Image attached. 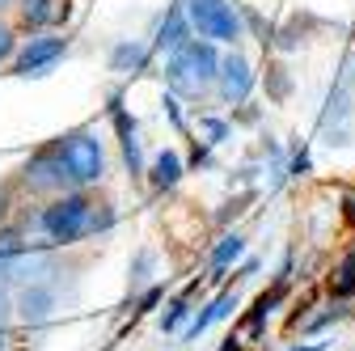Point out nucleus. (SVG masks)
Returning a JSON list of instances; mask_svg holds the SVG:
<instances>
[{
  "label": "nucleus",
  "instance_id": "1",
  "mask_svg": "<svg viewBox=\"0 0 355 351\" xmlns=\"http://www.w3.org/2000/svg\"><path fill=\"white\" fill-rule=\"evenodd\" d=\"M165 76L173 89L182 94H199L207 80L220 76V55H216V42L211 38H191L187 47H178L165 64Z\"/></svg>",
  "mask_w": 355,
  "mask_h": 351
},
{
  "label": "nucleus",
  "instance_id": "2",
  "mask_svg": "<svg viewBox=\"0 0 355 351\" xmlns=\"http://www.w3.org/2000/svg\"><path fill=\"white\" fill-rule=\"evenodd\" d=\"M89 212H94V203H89L85 195H64V199H55L47 212L38 216V225L55 246H72V241L89 237Z\"/></svg>",
  "mask_w": 355,
  "mask_h": 351
},
{
  "label": "nucleus",
  "instance_id": "3",
  "mask_svg": "<svg viewBox=\"0 0 355 351\" xmlns=\"http://www.w3.org/2000/svg\"><path fill=\"white\" fill-rule=\"evenodd\" d=\"M182 9H187L199 38H211V42H237L241 38V13L229 0H187Z\"/></svg>",
  "mask_w": 355,
  "mask_h": 351
},
{
  "label": "nucleus",
  "instance_id": "4",
  "mask_svg": "<svg viewBox=\"0 0 355 351\" xmlns=\"http://www.w3.org/2000/svg\"><path fill=\"white\" fill-rule=\"evenodd\" d=\"M60 157L72 173V182L89 187V182H102V173H106V153L98 144V136H89V131H76V136H68L60 144Z\"/></svg>",
  "mask_w": 355,
  "mask_h": 351
},
{
  "label": "nucleus",
  "instance_id": "5",
  "mask_svg": "<svg viewBox=\"0 0 355 351\" xmlns=\"http://www.w3.org/2000/svg\"><path fill=\"white\" fill-rule=\"evenodd\" d=\"M64 51H68V38H60V34H38V38L26 42V51L17 55L13 72L17 76H42V72H51L64 60Z\"/></svg>",
  "mask_w": 355,
  "mask_h": 351
},
{
  "label": "nucleus",
  "instance_id": "6",
  "mask_svg": "<svg viewBox=\"0 0 355 351\" xmlns=\"http://www.w3.org/2000/svg\"><path fill=\"white\" fill-rule=\"evenodd\" d=\"M220 98L225 102H233V106H241L245 98H250V89H254V68H250V60L245 55H225L220 60Z\"/></svg>",
  "mask_w": 355,
  "mask_h": 351
},
{
  "label": "nucleus",
  "instance_id": "7",
  "mask_svg": "<svg viewBox=\"0 0 355 351\" xmlns=\"http://www.w3.org/2000/svg\"><path fill=\"white\" fill-rule=\"evenodd\" d=\"M51 309H55V288L51 284H42V280L21 284V292H17V318L21 322L38 326V322L51 318Z\"/></svg>",
  "mask_w": 355,
  "mask_h": 351
},
{
  "label": "nucleus",
  "instance_id": "8",
  "mask_svg": "<svg viewBox=\"0 0 355 351\" xmlns=\"http://www.w3.org/2000/svg\"><path fill=\"white\" fill-rule=\"evenodd\" d=\"M26 182H30L34 191H55V187L72 182V173H68V165H64L60 148H51V153H38V157L26 165Z\"/></svg>",
  "mask_w": 355,
  "mask_h": 351
},
{
  "label": "nucleus",
  "instance_id": "9",
  "mask_svg": "<svg viewBox=\"0 0 355 351\" xmlns=\"http://www.w3.org/2000/svg\"><path fill=\"white\" fill-rule=\"evenodd\" d=\"M114 127H119V144H123V161H127V173H131V178H140V173H144L140 127H136V119H127V110H119V102H114Z\"/></svg>",
  "mask_w": 355,
  "mask_h": 351
},
{
  "label": "nucleus",
  "instance_id": "10",
  "mask_svg": "<svg viewBox=\"0 0 355 351\" xmlns=\"http://www.w3.org/2000/svg\"><path fill=\"white\" fill-rule=\"evenodd\" d=\"M191 34H195V26H191V17H187V9H169L165 13V26H161V34H157V51H178V47H187L191 42Z\"/></svg>",
  "mask_w": 355,
  "mask_h": 351
},
{
  "label": "nucleus",
  "instance_id": "11",
  "mask_svg": "<svg viewBox=\"0 0 355 351\" xmlns=\"http://www.w3.org/2000/svg\"><path fill=\"white\" fill-rule=\"evenodd\" d=\"M72 13V0H21L26 26H60Z\"/></svg>",
  "mask_w": 355,
  "mask_h": 351
},
{
  "label": "nucleus",
  "instance_id": "12",
  "mask_svg": "<svg viewBox=\"0 0 355 351\" xmlns=\"http://www.w3.org/2000/svg\"><path fill=\"white\" fill-rule=\"evenodd\" d=\"M233 309H237V296H233V292H220V296L207 305V309H203V314H199L187 330H182V339H199V334H203V330H211L216 322H225Z\"/></svg>",
  "mask_w": 355,
  "mask_h": 351
},
{
  "label": "nucleus",
  "instance_id": "13",
  "mask_svg": "<svg viewBox=\"0 0 355 351\" xmlns=\"http://www.w3.org/2000/svg\"><path fill=\"white\" fill-rule=\"evenodd\" d=\"M245 254V237L241 233H229V237H220V246L211 250V258H207V271H211V280H220L233 262Z\"/></svg>",
  "mask_w": 355,
  "mask_h": 351
},
{
  "label": "nucleus",
  "instance_id": "14",
  "mask_svg": "<svg viewBox=\"0 0 355 351\" xmlns=\"http://www.w3.org/2000/svg\"><path fill=\"white\" fill-rule=\"evenodd\" d=\"M110 68L114 72H144L148 68V47L136 42V38H123L119 47L110 51Z\"/></svg>",
  "mask_w": 355,
  "mask_h": 351
},
{
  "label": "nucleus",
  "instance_id": "15",
  "mask_svg": "<svg viewBox=\"0 0 355 351\" xmlns=\"http://www.w3.org/2000/svg\"><path fill=\"white\" fill-rule=\"evenodd\" d=\"M153 187L157 191H169V187H178V178H182V157H178L173 148H165V153H157V161H153Z\"/></svg>",
  "mask_w": 355,
  "mask_h": 351
},
{
  "label": "nucleus",
  "instance_id": "16",
  "mask_svg": "<svg viewBox=\"0 0 355 351\" xmlns=\"http://www.w3.org/2000/svg\"><path fill=\"white\" fill-rule=\"evenodd\" d=\"M330 292L343 300V296H355V246L347 250V258L334 267V275H330Z\"/></svg>",
  "mask_w": 355,
  "mask_h": 351
},
{
  "label": "nucleus",
  "instance_id": "17",
  "mask_svg": "<svg viewBox=\"0 0 355 351\" xmlns=\"http://www.w3.org/2000/svg\"><path fill=\"white\" fill-rule=\"evenodd\" d=\"M187 314H191V300H187V296H178V300L169 305V309L161 314V330H165V334H173V330H182Z\"/></svg>",
  "mask_w": 355,
  "mask_h": 351
},
{
  "label": "nucleus",
  "instance_id": "18",
  "mask_svg": "<svg viewBox=\"0 0 355 351\" xmlns=\"http://www.w3.org/2000/svg\"><path fill=\"white\" fill-rule=\"evenodd\" d=\"M148 271H153V250H140L136 262H131V288H140L148 280Z\"/></svg>",
  "mask_w": 355,
  "mask_h": 351
},
{
  "label": "nucleus",
  "instance_id": "19",
  "mask_svg": "<svg viewBox=\"0 0 355 351\" xmlns=\"http://www.w3.org/2000/svg\"><path fill=\"white\" fill-rule=\"evenodd\" d=\"M21 250H26L21 233H13V229H0V258H17Z\"/></svg>",
  "mask_w": 355,
  "mask_h": 351
},
{
  "label": "nucleus",
  "instance_id": "20",
  "mask_svg": "<svg viewBox=\"0 0 355 351\" xmlns=\"http://www.w3.org/2000/svg\"><path fill=\"white\" fill-rule=\"evenodd\" d=\"M110 225H114V212L110 207H102V212L94 207V212H89V233H106Z\"/></svg>",
  "mask_w": 355,
  "mask_h": 351
},
{
  "label": "nucleus",
  "instance_id": "21",
  "mask_svg": "<svg viewBox=\"0 0 355 351\" xmlns=\"http://www.w3.org/2000/svg\"><path fill=\"white\" fill-rule=\"evenodd\" d=\"M203 131H207V144H220V140H229V127L225 123H220V119H203Z\"/></svg>",
  "mask_w": 355,
  "mask_h": 351
},
{
  "label": "nucleus",
  "instance_id": "22",
  "mask_svg": "<svg viewBox=\"0 0 355 351\" xmlns=\"http://www.w3.org/2000/svg\"><path fill=\"white\" fill-rule=\"evenodd\" d=\"M9 55H13V30L0 26V60H9Z\"/></svg>",
  "mask_w": 355,
  "mask_h": 351
},
{
  "label": "nucleus",
  "instance_id": "23",
  "mask_svg": "<svg viewBox=\"0 0 355 351\" xmlns=\"http://www.w3.org/2000/svg\"><path fill=\"white\" fill-rule=\"evenodd\" d=\"M157 300H161V288H148V292H144V300H140V314H148Z\"/></svg>",
  "mask_w": 355,
  "mask_h": 351
},
{
  "label": "nucleus",
  "instance_id": "24",
  "mask_svg": "<svg viewBox=\"0 0 355 351\" xmlns=\"http://www.w3.org/2000/svg\"><path fill=\"white\" fill-rule=\"evenodd\" d=\"M343 221H347V225H351V229H355V195H351V199H347V203H343Z\"/></svg>",
  "mask_w": 355,
  "mask_h": 351
},
{
  "label": "nucleus",
  "instance_id": "25",
  "mask_svg": "<svg viewBox=\"0 0 355 351\" xmlns=\"http://www.w3.org/2000/svg\"><path fill=\"white\" fill-rule=\"evenodd\" d=\"M347 72H351V76H347V80H351V85H355V60H347Z\"/></svg>",
  "mask_w": 355,
  "mask_h": 351
},
{
  "label": "nucleus",
  "instance_id": "26",
  "mask_svg": "<svg viewBox=\"0 0 355 351\" xmlns=\"http://www.w3.org/2000/svg\"><path fill=\"white\" fill-rule=\"evenodd\" d=\"M220 351H237V339H229V343H225V347H220Z\"/></svg>",
  "mask_w": 355,
  "mask_h": 351
},
{
  "label": "nucleus",
  "instance_id": "27",
  "mask_svg": "<svg viewBox=\"0 0 355 351\" xmlns=\"http://www.w3.org/2000/svg\"><path fill=\"white\" fill-rule=\"evenodd\" d=\"M0 351H5V330H0Z\"/></svg>",
  "mask_w": 355,
  "mask_h": 351
},
{
  "label": "nucleus",
  "instance_id": "28",
  "mask_svg": "<svg viewBox=\"0 0 355 351\" xmlns=\"http://www.w3.org/2000/svg\"><path fill=\"white\" fill-rule=\"evenodd\" d=\"M5 5H13V0H0V9H5Z\"/></svg>",
  "mask_w": 355,
  "mask_h": 351
}]
</instances>
